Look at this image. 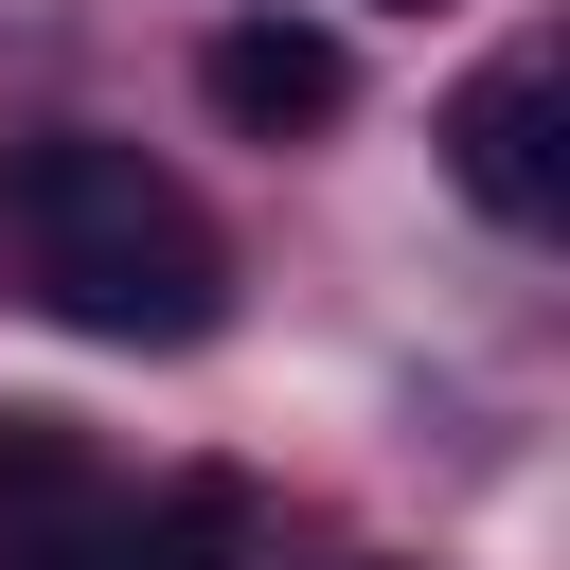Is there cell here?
<instances>
[{"mask_svg":"<svg viewBox=\"0 0 570 570\" xmlns=\"http://www.w3.org/2000/svg\"><path fill=\"white\" fill-rule=\"evenodd\" d=\"M0 267L36 321L107 338V356H196L232 321V232L196 214V178H160L107 125H18L0 142Z\"/></svg>","mask_w":570,"mask_h":570,"instance_id":"cell-1","label":"cell"},{"mask_svg":"<svg viewBox=\"0 0 570 570\" xmlns=\"http://www.w3.org/2000/svg\"><path fill=\"white\" fill-rule=\"evenodd\" d=\"M445 178L499 214V232H552L570 214V142H552V53H481L463 89H445Z\"/></svg>","mask_w":570,"mask_h":570,"instance_id":"cell-2","label":"cell"},{"mask_svg":"<svg viewBox=\"0 0 570 570\" xmlns=\"http://www.w3.org/2000/svg\"><path fill=\"white\" fill-rule=\"evenodd\" d=\"M107 517H125V463L71 410H0V570H107Z\"/></svg>","mask_w":570,"mask_h":570,"instance_id":"cell-3","label":"cell"},{"mask_svg":"<svg viewBox=\"0 0 570 570\" xmlns=\"http://www.w3.org/2000/svg\"><path fill=\"white\" fill-rule=\"evenodd\" d=\"M196 89H214L232 142H321V125L356 107V53H338L321 18L267 0V18H214V36H196Z\"/></svg>","mask_w":570,"mask_h":570,"instance_id":"cell-4","label":"cell"},{"mask_svg":"<svg viewBox=\"0 0 570 570\" xmlns=\"http://www.w3.org/2000/svg\"><path fill=\"white\" fill-rule=\"evenodd\" d=\"M249 534H267V499H249L232 463H178V481H125L107 570H249Z\"/></svg>","mask_w":570,"mask_h":570,"instance_id":"cell-5","label":"cell"}]
</instances>
